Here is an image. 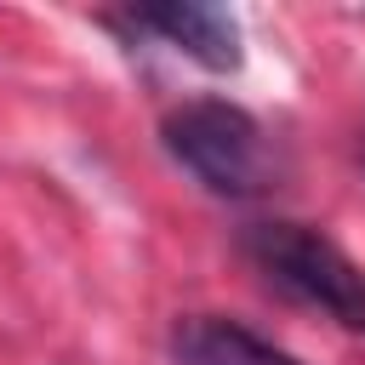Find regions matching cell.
Returning a JSON list of instances; mask_svg holds the SVG:
<instances>
[{
    "mask_svg": "<svg viewBox=\"0 0 365 365\" xmlns=\"http://www.w3.org/2000/svg\"><path fill=\"white\" fill-rule=\"evenodd\" d=\"M240 251L279 297L319 308L342 331H365V268L331 234L291 222V217H274V222H251L240 234Z\"/></svg>",
    "mask_w": 365,
    "mask_h": 365,
    "instance_id": "1",
    "label": "cell"
},
{
    "mask_svg": "<svg viewBox=\"0 0 365 365\" xmlns=\"http://www.w3.org/2000/svg\"><path fill=\"white\" fill-rule=\"evenodd\" d=\"M160 143L217 200H257V194H268V177H274L268 131L240 103H222V97L177 103L160 120Z\"/></svg>",
    "mask_w": 365,
    "mask_h": 365,
    "instance_id": "2",
    "label": "cell"
},
{
    "mask_svg": "<svg viewBox=\"0 0 365 365\" xmlns=\"http://www.w3.org/2000/svg\"><path fill=\"white\" fill-rule=\"evenodd\" d=\"M120 23L131 34H154V40L177 46L182 57H194L211 74H234L240 57H245L240 51V23L222 6H194V0H182V6H143V11H125Z\"/></svg>",
    "mask_w": 365,
    "mask_h": 365,
    "instance_id": "3",
    "label": "cell"
},
{
    "mask_svg": "<svg viewBox=\"0 0 365 365\" xmlns=\"http://www.w3.org/2000/svg\"><path fill=\"white\" fill-rule=\"evenodd\" d=\"M171 365H302L228 314H188L171 325Z\"/></svg>",
    "mask_w": 365,
    "mask_h": 365,
    "instance_id": "4",
    "label": "cell"
}]
</instances>
